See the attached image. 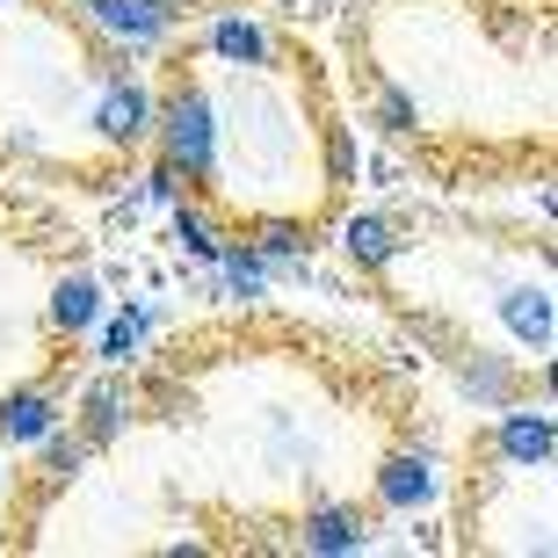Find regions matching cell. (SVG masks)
<instances>
[{
	"instance_id": "obj_13",
	"label": "cell",
	"mask_w": 558,
	"mask_h": 558,
	"mask_svg": "<svg viewBox=\"0 0 558 558\" xmlns=\"http://www.w3.org/2000/svg\"><path fill=\"white\" fill-rule=\"evenodd\" d=\"M457 385H464L472 407H508V399H515V363H508V355H472V363L457 371Z\"/></svg>"
},
{
	"instance_id": "obj_6",
	"label": "cell",
	"mask_w": 558,
	"mask_h": 558,
	"mask_svg": "<svg viewBox=\"0 0 558 558\" xmlns=\"http://www.w3.org/2000/svg\"><path fill=\"white\" fill-rule=\"evenodd\" d=\"M81 8L102 22L117 44H131V51H153V44H167V29H174L153 0H81Z\"/></svg>"
},
{
	"instance_id": "obj_4",
	"label": "cell",
	"mask_w": 558,
	"mask_h": 558,
	"mask_svg": "<svg viewBox=\"0 0 558 558\" xmlns=\"http://www.w3.org/2000/svg\"><path fill=\"white\" fill-rule=\"evenodd\" d=\"M500 457L515 464V472H544L558 450V428H551V407H500Z\"/></svg>"
},
{
	"instance_id": "obj_19",
	"label": "cell",
	"mask_w": 558,
	"mask_h": 558,
	"mask_svg": "<svg viewBox=\"0 0 558 558\" xmlns=\"http://www.w3.org/2000/svg\"><path fill=\"white\" fill-rule=\"evenodd\" d=\"M327 167H333V182H355V138H349V131H333V138H327Z\"/></svg>"
},
{
	"instance_id": "obj_22",
	"label": "cell",
	"mask_w": 558,
	"mask_h": 558,
	"mask_svg": "<svg viewBox=\"0 0 558 558\" xmlns=\"http://www.w3.org/2000/svg\"><path fill=\"white\" fill-rule=\"evenodd\" d=\"M73 8H81V0H73Z\"/></svg>"
},
{
	"instance_id": "obj_5",
	"label": "cell",
	"mask_w": 558,
	"mask_h": 558,
	"mask_svg": "<svg viewBox=\"0 0 558 558\" xmlns=\"http://www.w3.org/2000/svg\"><path fill=\"white\" fill-rule=\"evenodd\" d=\"M131 414H138V392H131L124 377H117V371L95 377V385H87V399H81V442H87V450H109V442L124 435Z\"/></svg>"
},
{
	"instance_id": "obj_14",
	"label": "cell",
	"mask_w": 558,
	"mask_h": 558,
	"mask_svg": "<svg viewBox=\"0 0 558 558\" xmlns=\"http://www.w3.org/2000/svg\"><path fill=\"white\" fill-rule=\"evenodd\" d=\"M218 276H226V290L232 298H240V305H254V298H269V262H262V254L254 247H240V240H226V247H218Z\"/></svg>"
},
{
	"instance_id": "obj_15",
	"label": "cell",
	"mask_w": 558,
	"mask_h": 558,
	"mask_svg": "<svg viewBox=\"0 0 558 558\" xmlns=\"http://www.w3.org/2000/svg\"><path fill=\"white\" fill-rule=\"evenodd\" d=\"M145 319H153V312H145V305H131V312H117V319H109V327H102V349H95V355H102L109 371H124V363H138Z\"/></svg>"
},
{
	"instance_id": "obj_2",
	"label": "cell",
	"mask_w": 558,
	"mask_h": 558,
	"mask_svg": "<svg viewBox=\"0 0 558 558\" xmlns=\"http://www.w3.org/2000/svg\"><path fill=\"white\" fill-rule=\"evenodd\" d=\"M95 131H102L109 145H145L153 138V87L145 81H102V95H95Z\"/></svg>"
},
{
	"instance_id": "obj_3",
	"label": "cell",
	"mask_w": 558,
	"mask_h": 558,
	"mask_svg": "<svg viewBox=\"0 0 558 558\" xmlns=\"http://www.w3.org/2000/svg\"><path fill=\"white\" fill-rule=\"evenodd\" d=\"M363 544H371V530L341 500H312L305 515H298V551H312V558H355Z\"/></svg>"
},
{
	"instance_id": "obj_7",
	"label": "cell",
	"mask_w": 558,
	"mask_h": 558,
	"mask_svg": "<svg viewBox=\"0 0 558 558\" xmlns=\"http://www.w3.org/2000/svg\"><path fill=\"white\" fill-rule=\"evenodd\" d=\"M435 486H442V478H435L428 450H399V457H385V472H377V500L399 508V515H407V508H428Z\"/></svg>"
},
{
	"instance_id": "obj_10",
	"label": "cell",
	"mask_w": 558,
	"mask_h": 558,
	"mask_svg": "<svg viewBox=\"0 0 558 558\" xmlns=\"http://www.w3.org/2000/svg\"><path fill=\"white\" fill-rule=\"evenodd\" d=\"M210 51H218L226 65H269L276 59L269 29H262L254 15H218V22H210Z\"/></svg>"
},
{
	"instance_id": "obj_18",
	"label": "cell",
	"mask_w": 558,
	"mask_h": 558,
	"mask_svg": "<svg viewBox=\"0 0 558 558\" xmlns=\"http://www.w3.org/2000/svg\"><path fill=\"white\" fill-rule=\"evenodd\" d=\"M377 124L392 131V138H407V131L421 124V109H414V95H399V87H385V95H377Z\"/></svg>"
},
{
	"instance_id": "obj_1",
	"label": "cell",
	"mask_w": 558,
	"mask_h": 558,
	"mask_svg": "<svg viewBox=\"0 0 558 558\" xmlns=\"http://www.w3.org/2000/svg\"><path fill=\"white\" fill-rule=\"evenodd\" d=\"M153 138H160V160L182 182H210V167H218V109H210L204 87H174L167 102H153Z\"/></svg>"
},
{
	"instance_id": "obj_12",
	"label": "cell",
	"mask_w": 558,
	"mask_h": 558,
	"mask_svg": "<svg viewBox=\"0 0 558 558\" xmlns=\"http://www.w3.org/2000/svg\"><path fill=\"white\" fill-rule=\"evenodd\" d=\"M95 319H102V283L95 276H59V290H51V327L87 333Z\"/></svg>"
},
{
	"instance_id": "obj_16",
	"label": "cell",
	"mask_w": 558,
	"mask_h": 558,
	"mask_svg": "<svg viewBox=\"0 0 558 558\" xmlns=\"http://www.w3.org/2000/svg\"><path fill=\"white\" fill-rule=\"evenodd\" d=\"M167 210H174V240H182V247L196 254V262H218V247H226V232L210 226V218H204L196 204H182V196H174Z\"/></svg>"
},
{
	"instance_id": "obj_21",
	"label": "cell",
	"mask_w": 558,
	"mask_h": 558,
	"mask_svg": "<svg viewBox=\"0 0 558 558\" xmlns=\"http://www.w3.org/2000/svg\"><path fill=\"white\" fill-rule=\"evenodd\" d=\"M153 8H160V15H167V22H182V15H189V8H196V0H153Z\"/></svg>"
},
{
	"instance_id": "obj_17",
	"label": "cell",
	"mask_w": 558,
	"mask_h": 558,
	"mask_svg": "<svg viewBox=\"0 0 558 558\" xmlns=\"http://www.w3.org/2000/svg\"><path fill=\"white\" fill-rule=\"evenodd\" d=\"M37 450H44V472H51V478H73L87 464V442H81V435H59V428L37 435Z\"/></svg>"
},
{
	"instance_id": "obj_11",
	"label": "cell",
	"mask_w": 558,
	"mask_h": 558,
	"mask_svg": "<svg viewBox=\"0 0 558 558\" xmlns=\"http://www.w3.org/2000/svg\"><path fill=\"white\" fill-rule=\"evenodd\" d=\"M500 312H508V327H515V341H530V349H551V333H558V319H551V290H530V283H515L508 298H500Z\"/></svg>"
},
{
	"instance_id": "obj_20",
	"label": "cell",
	"mask_w": 558,
	"mask_h": 558,
	"mask_svg": "<svg viewBox=\"0 0 558 558\" xmlns=\"http://www.w3.org/2000/svg\"><path fill=\"white\" fill-rule=\"evenodd\" d=\"M174 196H182V174H174V167H153V174H145V204H174Z\"/></svg>"
},
{
	"instance_id": "obj_9",
	"label": "cell",
	"mask_w": 558,
	"mask_h": 558,
	"mask_svg": "<svg viewBox=\"0 0 558 558\" xmlns=\"http://www.w3.org/2000/svg\"><path fill=\"white\" fill-rule=\"evenodd\" d=\"M341 254H349L355 269H392L399 254H407V240H399L392 218L363 210V218H349V226H341Z\"/></svg>"
},
{
	"instance_id": "obj_8",
	"label": "cell",
	"mask_w": 558,
	"mask_h": 558,
	"mask_svg": "<svg viewBox=\"0 0 558 558\" xmlns=\"http://www.w3.org/2000/svg\"><path fill=\"white\" fill-rule=\"evenodd\" d=\"M59 428V399L51 392H8L0 399V442H15V450H37V435H51Z\"/></svg>"
}]
</instances>
